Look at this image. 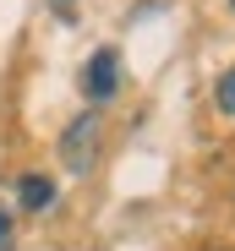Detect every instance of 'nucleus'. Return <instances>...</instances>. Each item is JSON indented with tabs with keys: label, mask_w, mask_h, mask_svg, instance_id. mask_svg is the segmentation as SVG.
Here are the masks:
<instances>
[{
	"label": "nucleus",
	"mask_w": 235,
	"mask_h": 251,
	"mask_svg": "<svg viewBox=\"0 0 235 251\" xmlns=\"http://www.w3.org/2000/svg\"><path fill=\"white\" fill-rule=\"evenodd\" d=\"M99 131H104V126H99L93 109H82V115L66 126V137H60V164H66L71 175H88V170H93V158H99Z\"/></svg>",
	"instance_id": "f257e3e1"
},
{
	"label": "nucleus",
	"mask_w": 235,
	"mask_h": 251,
	"mask_svg": "<svg viewBox=\"0 0 235 251\" xmlns=\"http://www.w3.org/2000/svg\"><path fill=\"white\" fill-rule=\"evenodd\" d=\"M115 88H121V55H115V50H93V60L82 66V93H88V104H104Z\"/></svg>",
	"instance_id": "f03ea898"
},
{
	"label": "nucleus",
	"mask_w": 235,
	"mask_h": 251,
	"mask_svg": "<svg viewBox=\"0 0 235 251\" xmlns=\"http://www.w3.org/2000/svg\"><path fill=\"white\" fill-rule=\"evenodd\" d=\"M17 197H22V207H33V213H44V207L55 202V180H50V175H22Z\"/></svg>",
	"instance_id": "7ed1b4c3"
},
{
	"label": "nucleus",
	"mask_w": 235,
	"mask_h": 251,
	"mask_svg": "<svg viewBox=\"0 0 235 251\" xmlns=\"http://www.w3.org/2000/svg\"><path fill=\"white\" fill-rule=\"evenodd\" d=\"M219 109H224V115H235V66L219 76Z\"/></svg>",
	"instance_id": "20e7f679"
},
{
	"label": "nucleus",
	"mask_w": 235,
	"mask_h": 251,
	"mask_svg": "<svg viewBox=\"0 0 235 251\" xmlns=\"http://www.w3.org/2000/svg\"><path fill=\"white\" fill-rule=\"evenodd\" d=\"M6 235H11V219H6V213H0V246H6Z\"/></svg>",
	"instance_id": "39448f33"
},
{
	"label": "nucleus",
	"mask_w": 235,
	"mask_h": 251,
	"mask_svg": "<svg viewBox=\"0 0 235 251\" xmlns=\"http://www.w3.org/2000/svg\"><path fill=\"white\" fill-rule=\"evenodd\" d=\"M203 251H230V246H203Z\"/></svg>",
	"instance_id": "423d86ee"
}]
</instances>
